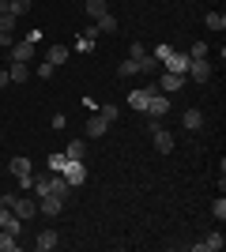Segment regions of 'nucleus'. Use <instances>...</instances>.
I'll return each mask as SVG.
<instances>
[{
  "label": "nucleus",
  "mask_w": 226,
  "mask_h": 252,
  "mask_svg": "<svg viewBox=\"0 0 226 252\" xmlns=\"http://www.w3.org/2000/svg\"><path fill=\"white\" fill-rule=\"evenodd\" d=\"M4 207L23 222H31L34 215H38V200H34V196H15V192H8V196H4Z\"/></svg>",
  "instance_id": "f257e3e1"
},
{
  "label": "nucleus",
  "mask_w": 226,
  "mask_h": 252,
  "mask_svg": "<svg viewBox=\"0 0 226 252\" xmlns=\"http://www.w3.org/2000/svg\"><path fill=\"white\" fill-rule=\"evenodd\" d=\"M34 189H38V196H61V200H68V181L61 177V173L38 177V181H34Z\"/></svg>",
  "instance_id": "f03ea898"
},
{
  "label": "nucleus",
  "mask_w": 226,
  "mask_h": 252,
  "mask_svg": "<svg viewBox=\"0 0 226 252\" xmlns=\"http://www.w3.org/2000/svg\"><path fill=\"white\" fill-rule=\"evenodd\" d=\"M8 169H11V177L19 181L23 189H31V185H34V166H31V158H23V155H19V158H11Z\"/></svg>",
  "instance_id": "7ed1b4c3"
},
{
  "label": "nucleus",
  "mask_w": 226,
  "mask_h": 252,
  "mask_svg": "<svg viewBox=\"0 0 226 252\" xmlns=\"http://www.w3.org/2000/svg\"><path fill=\"white\" fill-rule=\"evenodd\" d=\"M147 128H151V136H155V147H159V155H170V151H173V136L159 125V117H151Z\"/></svg>",
  "instance_id": "20e7f679"
},
{
  "label": "nucleus",
  "mask_w": 226,
  "mask_h": 252,
  "mask_svg": "<svg viewBox=\"0 0 226 252\" xmlns=\"http://www.w3.org/2000/svg\"><path fill=\"white\" fill-rule=\"evenodd\" d=\"M61 177L68 181V189H79L87 181V166L83 162H65V169H61Z\"/></svg>",
  "instance_id": "39448f33"
},
{
  "label": "nucleus",
  "mask_w": 226,
  "mask_h": 252,
  "mask_svg": "<svg viewBox=\"0 0 226 252\" xmlns=\"http://www.w3.org/2000/svg\"><path fill=\"white\" fill-rule=\"evenodd\" d=\"M189 61H193V57H189V53H173L170 49V57H166V72H173V75H189Z\"/></svg>",
  "instance_id": "423d86ee"
},
{
  "label": "nucleus",
  "mask_w": 226,
  "mask_h": 252,
  "mask_svg": "<svg viewBox=\"0 0 226 252\" xmlns=\"http://www.w3.org/2000/svg\"><path fill=\"white\" fill-rule=\"evenodd\" d=\"M65 211V200L61 196H38V215H45V219H57Z\"/></svg>",
  "instance_id": "0eeeda50"
},
{
  "label": "nucleus",
  "mask_w": 226,
  "mask_h": 252,
  "mask_svg": "<svg viewBox=\"0 0 226 252\" xmlns=\"http://www.w3.org/2000/svg\"><path fill=\"white\" fill-rule=\"evenodd\" d=\"M143 113H147V117H166V113H170V98L155 91V94L147 98V109H143Z\"/></svg>",
  "instance_id": "6e6552de"
},
{
  "label": "nucleus",
  "mask_w": 226,
  "mask_h": 252,
  "mask_svg": "<svg viewBox=\"0 0 226 252\" xmlns=\"http://www.w3.org/2000/svg\"><path fill=\"white\" fill-rule=\"evenodd\" d=\"M34 49H38V45L34 42H27V38H23V42H11V61H34Z\"/></svg>",
  "instance_id": "1a4fd4ad"
},
{
  "label": "nucleus",
  "mask_w": 226,
  "mask_h": 252,
  "mask_svg": "<svg viewBox=\"0 0 226 252\" xmlns=\"http://www.w3.org/2000/svg\"><path fill=\"white\" fill-rule=\"evenodd\" d=\"M223 245H226V237H223V233H207L204 241H196L193 249H196V252H223Z\"/></svg>",
  "instance_id": "9d476101"
},
{
  "label": "nucleus",
  "mask_w": 226,
  "mask_h": 252,
  "mask_svg": "<svg viewBox=\"0 0 226 252\" xmlns=\"http://www.w3.org/2000/svg\"><path fill=\"white\" fill-rule=\"evenodd\" d=\"M189 75H193L196 83H207V79H211V64H207V57H204V61H189Z\"/></svg>",
  "instance_id": "9b49d317"
},
{
  "label": "nucleus",
  "mask_w": 226,
  "mask_h": 252,
  "mask_svg": "<svg viewBox=\"0 0 226 252\" xmlns=\"http://www.w3.org/2000/svg\"><path fill=\"white\" fill-rule=\"evenodd\" d=\"M57 245H61L57 230H42L38 237H34V249H38V252H49V249H57Z\"/></svg>",
  "instance_id": "f8f14e48"
},
{
  "label": "nucleus",
  "mask_w": 226,
  "mask_h": 252,
  "mask_svg": "<svg viewBox=\"0 0 226 252\" xmlns=\"http://www.w3.org/2000/svg\"><path fill=\"white\" fill-rule=\"evenodd\" d=\"M15 42V15H0V45Z\"/></svg>",
  "instance_id": "ddd939ff"
},
{
  "label": "nucleus",
  "mask_w": 226,
  "mask_h": 252,
  "mask_svg": "<svg viewBox=\"0 0 226 252\" xmlns=\"http://www.w3.org/2000/svg\"><path fill=\"white\" fill-rule=\"evenodd\" d=\"M106 132H109V121H106V117H102V113H95V117H91V121H87V136H91V139L106 136Z\"/></svg>",
  "instance_id": "4468645a"
},
{
  "label": "nucleus",
  "mask_w": 226,
  "mask_h": 252,
  "mask_svg": "<svg viewBox=\"0 0 226 252\" xmlns=\"http://www.w3.org/2000/svg\"><path fill=\"white\" fill-rule=\"evenodd\" d=\"M0 230H8V233H15L19 237V230H23V219H15L8 207H0Z\"/></svg>",
  "instance_id": "2eb2a0df"
},
{
  "label": "nucleus",
  "mask_w": 226,
  "mask_h": 252,
  "mask_svg": "<svg viewBox=\"0 0 226 252\" xmlns=\"http://www.w3.org/2000/svg\"><path fill=\"white\" fill-rule=\"evenodd\" d=\"M155 91H159V87H143V91H132V94H129V105L143 113V109H147V98L155 94Z\"/></svg>",
  "instance_id": "dca6fc26"
},
{
  "label": "nucleus",
  "mask_w": 226,
  "mask_h": 252,
  "mask_svg": "<svg viewBox=\"0 0 226 252\" xmlns=\"http://www.w3.org/2000/svg\"><path fill=\"white\" fill-rule=\"evenodd\" d=\"M11 83H27L31 79V64H23V61H11V72H8Z\"/></svg>",
  "instance_id": "f3484780"
},
{
  "label": "nucleus",
  "mask_w": 226,
  "mask_h": 252,
  "mask_svg": "<svg viewBox=\"0 0 226 252\" xmlns=\"http://www.w3.org/2000/svg\"><path fill=\"white\" fill-rule=\"evenodd\" d=\"M45 61L53 64V68H57V64H65V61H68V45H65V42L49 45V53H45Z\"/></svg>",
  "instance_id": "a211bd4d"
},
{
  "label": "nucleus",
  "mask_w": 226,
  "mask_h": 252,
  "mask_svg": "<svg viewBox=\"0 0 226 252\" xmlns=\"http://www.w3.org/2000/svg\"><path fill=\"white\" fill-rule=\"evenodd\" d=\"M65 158H68V162H83V158H87V143H83V139H72L68 151H65Z\"/></svg>",
  "instance_id": "6ab92c4d"
},
{
  "label": "nucleus",
  "mask_w": 226,
  "mask_h": 252,
  "mask_svg": "<svg viewBox=\"0 0 226 252\" xmlns=\"http://www.w3.org/2000/svg\"><path fill=\"white\" fill-rule=\"evenodd\" d=\"M95 31H98V34H117V19H113V15L106 11L102 19H95Z\"/></svg>",
  "instance_id": "aec40b11"
},
{
  "label": "nucleus",
  "mask_w": 226,
  "mask_h": 252,
  "mask_svg": "<svg viewBox=\"0 0 226 252\" xmlns=\"http://www.w3.org/2000/svg\"><path fill=\"white\" fill-rule=\"evenodd\" d=\"M185 128H189V132H196V128L204 125V113H200V109H185V121H181Z\"/></svg>",
  "instance_id": "412c9836"
},
{
  "label": "nucleus",
  "mask_w": 226,
  "mask_h": 252,
  "mask_svg": "<svg viewBox=\"0 0 226 252\" xmlns=\"http://www.w3.org/2000/svg\"><path fill=\"white\" fill-rule=\"evenodd\" d=\"M159 87H162V91H181V87H185V75H173V72H166Z\"/></svg>",
  "instance_id": "4be33fe9"
},
{
  "label": "nucleus",
  "mask_w": 226,
  "mask_h": 252,
  "mask_svg": "<svg viewBox=\"0 0 226 252\" xmlns=\"http://www.w3.org/2000/svg\"><path fill=\"white\" fill-rule=\"evenodd\" d=\"M207 31H226V15H223V11H207Z\"/></svg>",
  "instance_id": "5701e85b"
},
{
  "label": "nucleus",
  "mask_w": 226,
  "mask_h": 252,
  "mask_svg": "<svg viewBox=\"0 0 226 252\" xmlns=\"http://www.w3.org/2000/svg\"><path fill=\"white\" fill-rule=\"evenodd\" d=\"M27 11H31V0H8V15L19 19V15H27Z\"/></svg>",
  "instance_id": "b1692460"
},
{
  "label": "nucleus",
  "mask_w": 226,
  "mask_h": 252,
  "mask_svg": "<svg viewBox=\"0 0 226 252\" xmlns=\"http://www.w3.org/2000/svg\"><path fill=\"white\" fill-rule=\"evenodd\" d=\"M15 249H19V241H15V233L0 230V252H15Z\"/></svg>",
  "instance_id": "393cba45"
},
{
  "label": "nucleus",
  "mask_w": 226,
  "mask_h": 252,
  "mask_svg": "<svg viewBox=\"0 0 226 252\" xmlns=\"http://www.w3.org/2000/svg\"><path fill=\"white\" fill-rule=\"evenodd\" d=\"M87 15H91V19H102V15H106V0H87Z\"/></svg>",
  "instance_id": "a878e982"
},
{
  "label": "nucleus",
  "mask_w": 226,
  "mask_h": 252,
  "mask_svg": "<svg viewBox=\"0 0 226 252\" xmlns=\"http://www.w3.org/2000/svg\"><path fill=\"white\" fill-rule=\"evenodd\" d=\"M117 72H121V79H129V75H136V72H140V64H136V61H121V68H117Z\"/></svg>",
  "instance_id": "bb28decb"
},
{
  "label": "nucleus",
  "mask_w": 226,
  "mask_h": 252,
  "mask_svg": "<svg viewBox=\"0 0 226 252\" xmlns=\"http://www.w3.org/2000/svg\"><path fill=\"white\" fill-rule=\"evenodd\" d=\"M65 162H68L65 155H49V173H61V169H65Z\"/></svg>",
  "instance_id": "cd10ccee"
},
{
  "label": "nucleus",
  "mask_w": 226,
  "mask_h": 252,
  "mask_svg": "<svg viewBox=\"0 0 226 252\" xmlns=\"http://www.w3.org/2000/svg\"><path fill=\"white\" fill-rule=\"evenodd\" d=\"M102 117H106V121H117V117H121V109H117L113 102H106V105H102Z\"/></svg>",
  "instance_id": "c85d7f7f"
},
{
  "label": "nucleus",
  "mask_w": 226,
  "mask_h": 252,
  "mask_svg": "<svg viewBox=\"0 0 226 252\" xmlns=\"http://www.w3.org/2000/svg\"><path fill=\"white\" fill-rule=\"evenodd\" d=\"M136 64H140V72H155V68H159V61H155V57H140Z\"/></svg>",
  "instance_id": "c756f323"
},
{
  "label": "nucleus",
  "mask_w": 226,
  "mask_h": 252,
  "mask_svg": "<svg viewBox=\"0 0 226 252\" xmlns=\"http://www.w3.org/2000/svg\"><path fill=\"white\" fill-rule=\"evenodd\" d=\"M211 211H215V219H219V222L226 219V200H223V192H219V200H215V207H211Z\"/></svg>",
  "instance_id": "7c9ffc66"
},
{
  "label": "nucleus",
  "mask_w": 226,
  "mask_h": 252,
  "mask_svg": "<svg viewBox=\"0 0 226 252\" xmlns=\"http://www.w3.org/2000/svg\"><path fill=\"white\" fill-rule=\"evenodd\" d=\"M75 49H79V53H91V49H95V38H87V34H83V38L75 42Z\"/></svg>",
  "instance_id": "2f4dec72"
},
{
  "label": "nucleus",
  "mask_w": 226,
  "mask_h": 252,
  "mask_svg": "<svg viewBox=\"0 0 226 252\" xmlns=\"http://www.w3.org/2000/svg\"><path fill=\"white\" fill-rule=\"evenodd\" d=\"M204 57H207V42H196L193 45V61H204Z\"/></svg>",
  "instance_id": "473e14b6"
},
{
  "label": "nucleus",
  "mask_w": 226,
  "mask_h": 252,
  "mask_svg": "<svg viewBox=\"0 0 226 252\" xmlns=\"http://www.w3.org/2000/svg\"><path fill=\"white\" fill-rule=\"evenodd\" d=\"M57 72V68H53V64H49V61H45V64H38V79H49V75H53Z\"/></svg>",
  "instance_id": "72a5a7b5"
},
{
  "label": "nucleus",
  "mask_w": 226,
  "mask_h": 252,
  "mask_svg": "<svg viewBox=\"0 0 226 252\" xmlns=\"http://www.w3.org/2000/svg\"><path fill=\"white\" fill-rule=\"evenodd\" d=\"M129 53H132V61H140V57H147V49H143L140 42H132V49H129Z\"/></svg>",
  "instance_id": "f704fd0d"
},
{
  "label": "nucleus",
  "mask_w": 226,
  "mask_h": 252,
  "mask_svg": "<svg viewBox=\"0 0 226 252\" xmlns=\"http://www.w3.org/2000/svg\"><path fill=\"white\" fill-rule=\"evenodd\" d=\"M0 207H4V196H0Z\"/></svg>",
  "instance_id": "c9c22d12"
}]
</instances>
